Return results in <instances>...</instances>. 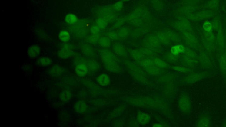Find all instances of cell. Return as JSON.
<instances>
[{
  "label": "cell",
  "instance_id": "1",
  "mask_svg": "<svg viewBox=\"0 0 226 127\" xmlns=\"http://www.w3.org/2000/svg\"><path fill=\"white\" fill-rule=\"evenodd\" d=\"M72 50L71 48L68 45H65L58 52V55L61 58L67 59L72 56Z\"/></svg>",
  "mask_w": 226,
  "mask_h": 127
},
{
  "label": "cell",
  "instance_id": "2",
  "mask_svg": "<svg viewBox=\"0 0 226 127\" xmlns=\"http://www.w3.org/2000/svg\"><path fill=\"white\" fill-rule=\"evenodd\" d=\"M63 72V68L58 64H54L49 70V73L50 75L55 77L61 76Z\"/></svg>",
  "mask_w": 226,
  "mask_h": 127
},
{
  "label": "cell",
  "instance_id": "3",
  "mask_svg": "<svg viewBox=\"0 0 226 127\" xmlns=\"http://www.w3.org/2000/svg\"><path fill=\"white\" fill-rule=\"evenodd\" d=\"M41 53V50L38 46L32 45L29 48L28 50V56L32 58H36L39 56Z\"/></svg>",
  "mask_w": 226,
  "mask_h": 127
},
{
  "label": "cell",
  "instance_id": "4",
  "mask_svg": "<svg viewBox=\"0 0 226 127\" xmlns=\"http://www.w3.org/2000/svg\"><path fill=\"white\" fill-rule=\"evenodd\" d=\"M73 108L76 112L80 114L85 113L87 110V106L82 101H78L74 103Z\"/></svg>",
  "mask_w": 226,
  "mask_h": 127
},
{
  "label": "cell",
  "instance_id": "5",
  "mask_svg": "<svg viewBox=\"0 0 226 127\" xmlns=\"http://www.w3.org/2000/svg\"><path fill=\"white\" fill-rule=\"evenodd\" d=\"M75 72L79 77H85L88 73L87 66L84 63H79L75 67Z\"/></svg>",
  "mask_w": 226,
  "mask_h": 127
},
{
  "label": "cell",
  "instance_id": "6",
  "mask_svg": "<svg viewBox=\"0 0 226 127\" xmlns=\"http://www.w3.org/2000/svg\"><path fill=\"white\" fill-rule=\"evenodd\" d=\"M72 97V94L71 91L67 90H64L60 94V100L64 103L67 102L71 99Z\"/></svg>",
  "mask_w": 226,
  "mask_h": 127
},
{
  "label": "cell",
  "instance_id": "7",
  "mask_svg": "<svg viewBox=\"0 0 226 127\" xmlns=\"http://www.w3.org/2000/svg\"><path fill=\"white\" fill-rule=\"evenodd\" d=\"M97 81L98 83L101 85L107 86L110 83V78L108 75L105 74H102L99 75L97 77Z\"/></svg>",
  "mask_w": 226,
  "mask_h": 127
},
{
  "label": "cell",
  "instance_id": "8",
  "mask_svg": "<svg viewBox=\"0 0 226 127\" xmlns=\"http://www.w3.org/2000/svg\"><path fill=\"white\" fill-rule=\"evenodd\" d=\"M58 38L62 42H68L71 38L70 33L66 30H61L59 33Z\"/></svg>",
  "mask_w": 226,
  "mask_h": 127
},
{
  "label": "cell",
  "instance_id": "9",
  "mask_svg": "<svg viewBox=\"0 0 226 127\" xmlns=\"http://www.w3.org/2000/svg\"><path fill=\"white\" fill-rule=\"evenodd\" d=\"M52 60L47 57H41L37 61V63L41 67H46L50 66L52 63Z\"/></svg>",
  "mask_w": 226,
  "mask_h": 127
},
{
  "label": "cell",
  "instance_id": "10",
  "mask_svg": "<svg viewBox=\"0 0 226 127\" xmlns=\"http://www.w3.org/2000/svg\"><path fill=\"white\" fill-rule=\"evenodd\" d=\"M78 21L77 16L75 14L69 13L67 14L65 17V21L69 24H76Z\"/></svg>",
  "mask_w": 226,
  "mask_h": 127
},
{
  "label": "cell",
  "instance_id": "11",
  "mask_svg": "<svg viewBox=\"0 0 226 127\" xmlns=\"http://www.w3.org/2000/svg\"><path fill=\"white\" fill-rule=\"evenodd\" d=\"M184 50V47L181 45H176L173 47L171 49V52L174 55L178 54Z\"/></svg>",
  "mask_w": 226,
  "mask_h": 127
},
{
  "label": "cell",
  "instance_id": "12",
  "mask_svg": "<svg viewBox=\"0 0 226 127\" xmlns=\"http://www.w3.org/2000/svg\"><path fill=\"white\" fill-rule=\"evenodd\" d=\"M138 120L139 122L142 123L143 124L145 123H147L149 121V116L145 114H139L138 116Z\"/></svg>",
  "mask_w": 226,
  "mask_h": 127
},
{
  "label": "cell",
  "instance_id": "13",
  "mask_svg": "<svg viewBox=\"0 0 226 127\" xmlns=\"http://www.w3.org/2000/svg\"><path fill=\"white\" fill-rule=\"evenodd\" d=\"M203 28L207 31H210L212 28V25L209 22H206L204 24Z\"/></svg>",
  "mask_w": 226,
  "mask_h": 127
}]
</instances>
